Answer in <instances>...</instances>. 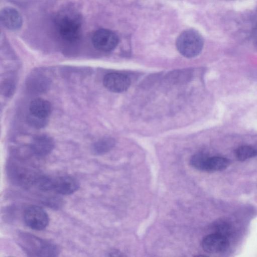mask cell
Segmentation results:
<instances>
[{
  "label": "cell",
  "instance_id": "cell-11",
  "mask_svg": "<svg viewBox=\"0 0 257 257\" xmlns=\"http://www.w3.org/2000/svg\"><path fill=\"white\" fill-rule=\"evenodd\" d=\"M54 147L52 139L45 135L35 137L31 143V150L35 156L43 157L49 155Z\"/></svg>",
  "mask_w": 257,
  "mask_h": 257
},
{
  "label": "cell",
  "instance_id": "cell-6",
  "mask_svg": "<svg viewBox=\"0 0 257 257\" xmlns=\"http://www.w3.org/2000/svg\"><path fill=\"white\" fill-rule=\"evenodd\" d=\"M23 217L26 225L33 230H42L49 224V215L42 207L39 206L32 205L27 207Z\"/></svg>",
  "mask_w": 257,
  "mask_h": 257
},
{
  "label": "cell",
  "instance_id": "cell-1",
  "mask_svg": "<svg viewBox=\"0 0 257 257\" xmlns=\"http://www.w3.org/2000/svg\"><path fill=\"white\" fill-rule=\"evenodd\" d=\"M18 242L29 256H56L60 252L59 248L54 243L28 232H20Z\"/></svg>",
  "mask_w": 257,
  "mask_h": 257
},
{
  "label": "cell",
  "instance_id": "cell-16",
  "mask_svg": "<svg viewBox=\"0 0 257 257\" xmlns=\"http://www.w3.org/2000/svg\"><path fill=\"white\" fill-rule=\"evenodd\" d=\"M215 233L223 235L227 238L231 233V227L226 222L220 220L216 222L214 225Z\"/></svg>",
  "mask_w": 257,
  "mask_h": 257
},
{
  "label": "cell",
  "instance_id": "cell-15",
  "mask_svg": "<svg viewBox=\"0 0 257 257\" xmlns=\"http://www.w3.org/2000/svg\"><path fill=\"white\" fill-rule=\"evenodd\" d=\"M235 154L236 158L240 161H245L257 155V149L249 145H243L237 148Z\"/></svg>",
  "mask_w": 257,
  "mask_h": 257
},
{
  "label": "cell",
  "instance_id": "cell-17",
  "mask_svg": "<svg viewBox=\"0 0 257 257\" xmlns=\"http://www.w3.org/2000/svg\"><path fill=\"white\" fill-rule=\"evenodd\" d=\"M27 121L32 127L41 128L47 124L48 118L39 117L29 113L27 116Z\"/></svg>",
  "mask_w": 257,
  "mask_h": 257
},
{
  "label": "cell",
  "instance_id": "cell-4",
  "mask_svg": "<svg viewBox=\"0 0 257 257\" xmlns=\"http://www.w3.org/2000/svg\"><path fill=\"white\" fill-rule=\"evenodd\" d=\"M202 36L192 29L185 30L178 37L176 45L178 51L184 57L193 58L198 55L203 47Z\"/></svg>",
  "mask_w": 257,
  "mask_h": 257
},
{
  "label": "cell",
  "instance_id": "cell-18",
  "mask_svg": "<svg viewBox=\"0 0 257 257\" xmlns=\"http://www.w3.org/2000/svg\"><path fill=\"white\" fill-rule=\"evenodd\" d=\"M45 201L47 205L52 208H58L62 205L61 200L55 196L48 198Z\"/></svg>",
  "mask_w": 257,
  "mask_h": 257
},
{
  "label": "cell",
  "instance_id": "cell-9",
  "mask_svg": "<svg viewBox=\"0 0 257 257\" xmlns=\"http://www.w3.org/2000/svg\"><path fill=\"white\" fill-rule=\"evenodd\" d=\"M103 85L108 90L113 92H122L130 87L131 81L126 75L116 72L107 74L103 78Z\"/></svg>",
  "mask_w": 257,
  "mask_h": 257
},
{
  "label": "cell",
  "instance_id": "cell-2",
  "mask_svg": "<svg viewBox=\"0 0 257 257\" xmlns=\"http://www.w3.org/2000/svg\"><path fill=\"white\" fill-rule=\"evenodd\" d=\"M58 33L64 40L70 42L78 40L81 35L82 18L74 10H65L59 13L55 20Z\"/></svg>",
  "mask_w": 257,
  "mask_h": 257
},
{
  "label": "cell",
  "instance_id": "cell-3",
  "mask_svg": "<svg viewBox=\"0 0 257 257\" xmlns=\"http://www.w3.org/2000/svg\"><path fill=\"white\" fill-rule=\"evenodd\" d=\"M7 173L10 181L23 188L35 186L40 176L33 166L21 161L12 160L7 165Z\"/></svg>",
  "mask_w": 257,
  "mask_h": 257
},
{
  "label": "cell",
  "instance_id": "cell-8",
  "mask_svg": "<svg viewBox=\"0 0 257 257\" xmlns=\"http://www.w3.org/2000/svg\"><path fill=\"white\" fill-rule=\"evenodd\" d=\"M229 245L228 238L215 232L205 236L201 241L203 250L211 253L223 252Z\"/></svg>",
  "mask_w": 257,
  "mask_h": 257
},
{
  "label": "cell",
  "instance_id": "cell-14",
  "mask_svg": "<svg viewBox=\"0 0 257 257\" xmlns=\"http://www.w3.org/2000/svg\"><path fill=\"white\" fill-rule=\"evenodd\" d=\"M115 145V141L110 138H106L96 142L93 146V151L96 155L104 154L111 150Z\"/></svg>",
  "mask_w": 257,
  "mask_h": 257
},
{
  "label": "cell",
  "instance_id": "cell-7",
  "mask_svg": "<svg viewBox=\"0 0 257 257\" xmlns=\"http://www.w3.org/2000/svg\"><path fill=\"white\" fill-rule=\"evenodd\" d=\"M92 43L97 50L109 52L116 47L118 43V38L117 35L112 31L101 29L93 33Z\"/></svg>",
  "mask_w": 257,
  "mask_h": 257
},
{
  "label": "cell",
  "instance_id": "cell-12",
  "mask_svg": "<svg viewBox=\"0 0 257 257\" xmlns=\"http://www.w3.org/2000/svg\"><path fill=\"white\" fill-rule=\"evenodd\" d=\"M1 20L3 25L11 30L19 29L23 23L20 14L16 9L12 8H5L2 10Z\"/></svg>",
  "mask_w": 257,
  "mask_h": 257
},
{
  "label": "cell",
  "instance_id": "cell-10",
  "mask_svg": "<svg viewBox=\"0 0 257 257\" xmlns=\"http://www.w3.org/2000/svg\"><path fill=\"white\" fill-rule=\"evenodd\" d=\"M79 187L78 181L73 177L67 175L53 178V191L61 195L72 194Z\"/></svg>",
  "mask_w": 257,
  "mask_h": 257
},
{
  "label": "cell",
  "instance_id": "cell-5",
  "mask_svg": "<svg viewBox=\"0 0 257 257\" xmlns=\"http://www.w3.org/2000/svg\"><path fill=\"white\" fill-rule=\"evenodd\" d=\"M190 163L194 168L201 171L216 172L225 169L229 161L223 157H209L203 154H197L191 158Z\"/></svg>",
  "mask_w": 257,
  "mask_h": 257
},
{
  "label": "cell",
  "instance_id": "cell-13",
  "mask_svg": "<svg viewBox=\"0 0 257 257\" xmlns=\"http://www.w3.org/2000/svg\"><path fill=\"white\" fill-rule=\"evenodd\" d=\"M52 110L51 103L47 100L38 98L31 101L29 105L30 113L44 118H48Z\"/></svg>",
  "mask_w": 257,
  "mask_h": 257
},
{
  "label": "cell",
  "instance_id": "cell-19",
  "mask_svg": "<svg viewBox=\"0 0 257 257\" xmlns=\"http://www.w3.org/2000/svg\"><path fill=\"white\" fill-rule=\"evenodd\" d=\"M109 256H122L123 255L119 251L117 250H112L109 252Z\"/></svg>",
  "mask_w": 257,
  "mask_h": 257
},
{
  "label": "cell",
  "instance_id": "cell-20",
  "mask_svg": "<svg viewBox=\"0 0 257 257\" xmlns=\"http://www.w3.org/2000/svg\"><path fill=\"white\" fill-rule=\"evenodd\" d=\"M252 37L255 40H257V24L254 27L252 32Z\"/></svg>",
  "mask_w": 257,
  "mask_h": 257
}]
</instances>
